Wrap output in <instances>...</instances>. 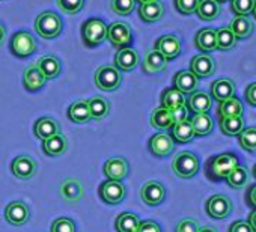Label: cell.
Listing matches in <instances>:
<instances>
[{
	"mask_svg": "<svg viewBox=\"0 0 256 232\" xmlns=\"http://www.w3.org/2000/svg\"><path fill=\"white\" fill-rule=\"evenodd\" d=\"M36 66L40 68L46 80L56 78L60 74V62L54 56H42L36 62Z\"/></svg>",
	"mask_w": 256,
	"mask_h": 232,
	"instance_id": "f1b7e54d",
	"label": "cell"
},
{
	"mask_svg": "<svg viewBox=\"0 0 256 232\" xmlns=\"http://www.w3.org/2000/svg\"><path fill=\"white\" fill-rule=\"evenodd\" d=\"M156 50H158L168 60L175 59L181 53V41L175 35H164L157 41Z\"/></svg>",
	"mask_w": 256,
	"mask_h": 232,
	"instance_id": "e0dca14e",
	"label": "cell"
},
{
	"mask_svg": "<svg viewBox=\"0 0 256 232\" xmlns=\"http://www.w3.org/2000/svg\"><path fill=\"white\" fill-rule=\"evenodd\" d=\"M226 182L232 187V188H242L248 184L250 180V172L247 170V168L244 166H236L235 169H232V172L224 178Z\"/></svg>",
	"mask_w": 256,
	"mask_h": 232,
	"instance_id": "ab89813d",
	"label": "cell"
},
{
	"mask_svg": "<svg viewBox=\"0 0 256 232\" xmlns=\"http://www.w3.org/2000/svg\"><path fill=\"white\" fill-rule=\"evenodd\" d=\"M138 232H162V228L158 223L152 222V220H145L139 223Z\"/></svg>",
	"mask_w": 256,
	"mask_h": 232,
	"instance_id": "f907efd6",
	"label": "cell"
},
{
	"mask_svg": "<svg viewBox=\"0 0 256 232\" xmlns=\"http://www.w3.org/2000/svg\"><path fill=\"white\" fill-rule=\"evenodd\" d=\"M199 168H200V163H199V158L190 152V151H184V152H180L174 162H172V169L174 172L180 176V178H193L198 172H199Z\"/></svg>",
	"mask_w": 256,
	"mask_h": 232,
	"instance_id": "7a4b0ae2",
	"label": "cell"
},
{
	"mask_svg": "<svg viewBox=\"0 0 256 232\" xmlns=\"http://www.w3.org/2000/svg\"><path fill=\"white\" fill-rule=\"evenodd\" d=\"M217 4H223V2H228V0H216Z\"/></svg>",
	"mask_w": 256,
	"mask_h": 232,
	"instance_id": "94428289",
	"label": "cell"
},
{
	"mask_svg": "<svg viewBox=\"0 0 256 232\" xmlns=\"http://www.w3.org/2000/svg\"><path fill=\"white\" fill-rule=\"evenodd\" d=\"M220 130L226 136H238L244 130V120L242 116H228V118H220Z\"/></svg>",
	"mask_w": 256,
	"mask_h": 232,
	"instance_id": "836d02e7",
	"label": "cell"
},
{
	"mask_svg": "<svg viewBox=\"0 0 256 232\" xmlns=\"http://www.w3.org/2000/svg\"><path fill=\"white\" fill-rule=\"evenodd\" d=\"M198 232H218V230L212 226H202V228H199Z\"/></svg>",
	"mask_w": 256,
	"mask_h": 232,
	"instance_id": "9f6ffc18",
	"label": "cell"
},
{
	"mask_svg": "<svg viewBox=\"0 0 256 232\" xmlns=\"http://www.w3.org/2000/svg\"><path fill=\"white\" fill-rule=\"evenodd\" d=\"M252 12H253L254 18H256V2H254V6H253V11H252Z\"/></svg>",
	"mask_w": 256,
	"mask_h": 232,
	"instance_id": "91938a15",
	"label": "cell"
},
{
	"mask_svg": "<svg viewBox=\"0 0 256 232\" xmlns=\"http://www.w3.org/2000/svg\"><path fill=\"white\" fill-rule=\"evenodd\" d=\"M68 118L76 124H86L88 121H90V112H89L88 101L80 100V101L72 102L68 108Z\"/></svg>",
	"mask_w": 256,
	"mask_h": 232,
	"instance_id": "d4e9b609",
	"label": "cell"
},
{
	"mask_svg": "<svg viewBox=\"0 0 256 232\" xmlns=\"http://www.w3.org/2000/svg\"><path fill=\"white\" fill-rule=\"evenodd\" d=\"M89 112H90V120L101 121L110 112V104L104 96H94L88 101Z\"/></svg>",
	"mask_w": 256,
	"mask_h": 232,
	"instance_id": "1f68e13d",
	"label": "cell"
},
{
	"mask_svg": "<svg viewBox=\"0 0 256 232\" xmlns=\"http://www.w3.org/2000/svg\"><path fill=\"white\" fill-rule=\"evenodd\" d=\"M194 136H208L212 128H214V122L212 118L208 113H198L190 120Z\"/></svg>",
	"mask_w": 256,
	"mask_h": 232,
	"instance_id": "83f0119b",
	"label": "cell"
},
{
	"mask_svg": "<svg viewBox=\"0 0 256 232\" xmlns=\"http://www.w3.org/2000/svg\"><path fill=\"white\" fill-rule=\"evenodd\" d=\"M212 98L218 102L235 96V83L230 78H218L211 84Z\"/></svg>",
	"mask_w": 256,
	"mask_h": 232,
	"instance_id": "ffe728a7",
	"label": "cell"
},
{
	"mask_svg": "<svg viewBox=\"0 0 256 232\" xmlns=\"http://www.w3.org/2000/svg\"><path fill=\"white\" fill-rule=\"evenodd\" d=\"M216 41H217V50L228 52L236 46L238 40L235 38V35L232 34L229 28H223V29L216 30Z\"/></svg>",
	"mask_w": 256,
	"mask_h": 232,
	"instance_id": "60d3db41",
	"label": "cell"
},
{
	"mask_svg": "<svg viewBox=\"0 0 256 232\" xmlns=\"http://www.w3.org/2000/svg\"><path fill=\"white\" fill-rule=\"evenodd\" d=\"M186 102H187L186 107L190 112H193L194 114H198V113H208V110L212 106L211 96L206 92H204V90H194V92H192L190 96H188V100H186Z\"/></svg>",
	"mask_w": 256,
	"mask_h": 232,
	"instance_id": "2e32d148",
	"label": "cell"
},
{
	"mask_svg": "<svg viewBox=\"0 0 256 232\" xmlns=\"http://www.w3.org/2000/svg\"><path fill=\"white\" fill-rule=\"evenodd\" d=\"M11 170H12L16 178H18V180H29V178H32L38 172V164L29 156H18L12 162Z\"/></svg>",
	"mask_w": 256,
	"mask_h": 232,
	"instance_id": "30bf717a",
	"label": "cell"
},
{
	"mask_svg": "<svg viewBox=\"0 0 256 232\" xmlns=\"http://www.w3.org/2000/svg\"><path fill=\"white\" fill-rule=\"evenodd\" d=\"M164 14V8L163 5L160 4V0L157 2H151V4H144L139 10V16L144 22H148V23H154V22H158Z\"/></svg>",
	"mask_w": 256,
	"mask_h": 232,
	"instance_id": "d6a6232c",
	"label": "cell"
},
{
	"mask_svg": "<svg viewBox=\"0 0 256 232\" xmlns=\"http://www.w3.org/2000/svg\"><path fill=\"white\" fill-rule=\"evenodd\" d=\"M122 82L120 72L116 66L112 65H102L95 71V84L106 92L116 90Z\"/></svg>",
	"mask_w": 256,
	"mask_h": 232,
	"instance_id": "277c9868",
	"label": "cell"
},
{
	"mask_svg": "<svg viewBox=\"0 0 256 232\" xmlns=\"http://www.w3.org/2000/svg\"><path fill=\"white\" fill-rule=\"evenodd\" d=\"M66 148H68V140L62 133H59V134H56V136H53L50 139L42 140V150L50 157L62 156L66 151Z\"/></svg>",
	"mask_w": 256,
	"mask_h": 232,
	"instance_id": "cb8c5ba5",
	"label": "cell"
},
{
	"mask_svg": "<svg viewBox=\"0 0 256 232\" xmlns=\"http://www.w3.org/2000/svg\"><path fill=\"white\" fill-rule=\"evenodd\" d=\"M199 5V0H175V6L181 14L190 16L196 12V8Z\"/></svg>",
	"mask_w": 256,
	"mask_h": 232,
	"instance_id": "7dc6e473",
	"label": "cell"
},
{
	"mask_svg": "<svg viewBox=\"0 0 256 232\" xmlns=\"http://www.w3.org/2000/svg\"><path fill=\"white\" fill-rule=\"evenodd\" d=\"M30 212H29V206L22 202V200H16L11 202L6 210H5V218L8 223L14 224V226H23L29 222Z\"/></svg>",
	"mask_w": 256,
	"mask_h": 232,
	"instance_id": "8fae6325",
	"label": "cell"
},
{
	"mask_svg": "<svg viewBox=\"0 0 256 232\" xmlns=\"http://www.w3.org/2000/svg\"><path fill=\"white\" fill-rule=\"evenodd\" d=\"M232 34L235 35L236 40H246L252 35L253 32V23L247 18V17H240L236 16L232 23H230V28Z\"/></svg>",
	"mask_w": 256,
	"mask_h": 232,
	"instance_id": "74e56055",
	"label": "cell"
},
{
	"mask_svg": "<svg viewBox=\"0 0 256 232\" xmlns=\"http://www.w3.org/2000/svg\"><path fill=\"white\" fill-rule=\"evenodd\" d=\"M83 42L88 47H95L107 38V26L98 18H90L83 24Z\"/></svg>",
	"mask_w": 256,
	"mask_h": 232,
	"instance_id": "5b68a950",
	"label": "cell"
},
{
	"mask_svg": "<svg viewBox=\"0 0 256 232\" xmlns=\"http://www.w3.org/2000/svg\"><path fill=\"white\" fill-rule=\"evenodd\" d=\"M246 202L248 204V206L256 210V184L248 187L247 194H246Z\"/></svg>",
	"mask_w": 256,
	"mask_h": 232,
	"instance_id": "db71d44e",
	"label": "cell"
},
{
	"mask_svg": "<svg viewBox=\"0 0 256 232\" xmlns=\"http://www.w3.org/2000/svg\"><path fill=\"white\" fill-rule=\"evenodd\" d=\"M138 2H140V4L144 5V4H151V2H157V0H138Z\"/></svg>",
	"mask_w": 256,
	"mask_h": 232,
	"instance_id": "680465c9",
	"label": "cell"
},
{
	"mask_svg": "<svg viewBox=\"0 0 256 232\" xmlns=\"http://www.w3.org/2000/svg\"><path fill=\"white\" fill-rule=\"evenodd\" d=\"M138 64H139V54L133 48H128V47L120 48L114 56V65L118 70H122V71H132L133 68H136Z\"/></svg>",
	"mask_w": 256,
	"mask_h": 232,
	"instance_id": "ac0fdd59",
	"label": "cell"
},
{
	"mask_svg": "<svg viewBox=\"0 0 256 232\" xmlns=\"http://www.w3.org/2000/svg\"><path fill=\"white\" fill-rule=\"evenodd\" d=\"M52 232H76V224L68 217H59L52 223Z\"/></svg>",
	"mask_w": 256,
	"mask_h": 232,
	"instance_id": "f6af8a7d",
	"label": "cell"
},
{
	"mask_svg": "<svg viewBox=\"0 0 256 232\" xmlns=\"http://www.w3.org/2000/svg\"><path fill=\"white\" fill-rule=\"evenodd\" d=\"M60 194L68 202H77L83 198L84 190H83V186L78 180L68 178L60 186Z\"/></svg>",
	"mask_w": 256,
	"mask_h": 232,
	"instance_id": "7402d4cb",
	"label": "cell"
},
{
	"mask_svg": "<svg viewBox=\"0 0 256 232\" xmlns=\"http://www.w3.org/2000/svg\"><path fill=\"white\" fill-rule=\"evenodd\" d=\"M107 40L114 47H126L132 44V28L126 23H113L107 28Z\"/></svg>",
	"mask_w": 256,
	"mask_h": 232,
	"instance_id": "9c48e42d",
	"label": "cell"
},
{
	"mask_svg": "<svg viewBox=\"0 0 256 232\" xmlns=\"http://www.w3.org/2000/svg\"><path fill=\"white\" fill-rule=\"evenodd\" d=\"M170 130H172V139L180 144H187L194 138V132H193L190 120H184L181 122L174 124Z\"/></svg>",
	"mask_w": 256,
	"mask_h": 232,
	"instance_id": "d590c367",
	"label": "cell"
},
{
	"mask_svg": "<svg viewBox=\"0 0 256 232\" xmlns=\"http://www.w3.org/2000/svg\"><path fill=\"white\" fill-rule=\"evenodd\" d=\"M128 170H130V168H128L126 160L122 158V157L108 158L104 163V168H102L104 175L108 180H114V181H122L128 175Z\"/></svg>",
	"mask_w": 256,
	"mask_h": 232,
	"instance_id": "4fadbf2b",
	"label": "cell"
},
{
	"mask_svg": "<svg viewBox=\"0 0 256 232\" xmlns=\"http://www.w3.org/2000/svg\"><path fill=\"white\" fill-rule=\"evenodd\" d=\"M170 113H172V118H174L175 124L187 120V107L186 106H181V107H178L175 110H170Z\"/></svg>",
	"mask_w": 256,
	"mask_h": 232,
	"instance_id": "816d5d0a",
	"label": "cell"
},
{
	"mask_svg": "<svg viewBox=\"0 0 256 232\" xmlns=\"http://www.w3.org/2000/svg\"><path fill=\"white\" fill-rule=\"evenodd\" d=\"M238 140H240V145L244 151L256 152V127L244 128L238 134Z\"/></svg>",
	"mask_w": 256,
	"mask_h": 232,
	"instance_id": "b9f144b4",
	"label": "cell"
},
{
	"mask_svg": "<svg viewBox=\"0 0 256 232\" xmlns=\"http://www.w3.org/2000/svg\"><path fill=\"white\" fill-rule=\"evenodd\" d=\"M256 0H230V8L232 11L240 17H247L254 6Z\"/></svg>",
	"mask_w": 256,
	"mask_h": 232,
	"instance_id": "7bdbcfd3",
	"label": "cell"
},
{
	"mask_svg": "<svg viewBox=\"0 0 256 232\" xmlns=\"http://www.w3.org/2000/svg\"><path fill=\"white\" fill-rule=\"evenodd\" d=\"M110 6L119 16H128L134 10V0H112Z\"/></svg>",
	"mask_w": 256,
	"mask_h": 232,
	"instance_id": "ee69618b",
	"label": "cell"
},
{
	"mask_svg": "<svg viewBox=\"0 0 256 232\" xmlns=\"http://www.w3.org/2000/svg\"><path fill=\"white\" fill-rule=\"evenodd\" d=\"M181 106H186V96L176 88L166 89L162 95V107L168 110H175Z\"/></svg>",
	"mask_w": 256,
	"mask_h": 232,
	"instance_id": "e575fe53",
	"label": "cell"
},
{
	"mask_svg": "<svg viewBox=\"0 0 256 232\" xmlns=\"http://www.w3.org/2000/svg\"><path fill=\"white\" fill-rule=\"evenodd\" d=\"M196 14L204 22H212L220 14V4H217L216 0H199Z\"/></svg>",
	"mask_w": 256,
	"mask_h": 232,
	"instance_id": "f546056e",
	"label": "cell"
},
{
	"mask_svg": "<svg viewBox=\"0 0 256 232\" xmlns=\"http://www.w3.org/2000/svg\"><path fill=\"white\" fill-rule=\"evenodd\" d=\"M11 52L17 58H28L36 52V42L28 32H17L11 40Z\"/></svg>",
	"mask_w": 256,
	"mask_h": 232,
	"instance_id": "52a82bcc",
	"label": "cell"
},
{
	"mask_svg": "<svg viewBox=\"0 0 256 232\" xmlns=\"http://www.w3.org/2000/svg\"><path fill=\"white\" fill-rule=\"evenodd\" d=\"M23 83H24V88L30 92H35V90H40L44 83H46V78L42 76V72L40 71V68L36 66V64H32L29 65L24 72H23Z\"/></svg>",
	"mask_w": 256,
	"mask_h": 232,
	"instance_id": "d6986e66",
	"label": "cell"
},
{
	"mask_svg": "<svg viewBox=\"0 0 256 232\" xmlns=\"http://www.w3.org/2000/svg\"><path fill=\"white\" fill-rule=\"evenodd\" d=\"M175 88L182 94H192L199 84V78L192 71H180L174 78Z\"/></svg>",
	"mask_w": 256,
	"mask_h": 232,
	"instance_id": "603a6c76",
	"label": "cell"
},
{
	"mask_svg": "<svg viewBox=\"0 0 256 232\" xmlns=\"http://www.w3.org/2000/svg\"><path fill=\"white\" fill-rule=\"evenodd\" d=\"M253 175H254V178H256V164H254V168H253Z\"/></svg>",
	"mask_w": 256,
	"mask_h": 232,
	"instance_id": "6125c7cd",
	"label": "cell"
},
{
	"mask_svg": "<svg viewBox=\"0 0 256 232\" xmlns=\"http://www.w3.org/2000/svg\"><path fill=\"white\" fill-rule=\"evenodd\" d=\"M139 223H140V220L138 218V216H134L132 212H124L116 217L114 229L118 232H138Z\"/></svg>",
	"mask_w": 256,
	"mask_h": 232,
	"instance_id": "f35d334b",
	"label": "cell"
},
{
	"mask_svg": "<svg viewBox=\"0 0 256 232\" xmlns=\"http://www.w3.org/2000/svg\"><path fill=\"white\" fill-rule=\"evenodd\" d=\"M194 44L199 50L205 52V53H210V52H214L217 50V41H216V30L214 29H202L196 34V38H194Z\"/></svg>",
	"mask_w": 256,
	"mask_h": 232,
	"instance_id": "484cf974",
	"label": "cell"
},
{
	"mask_svg": "<svg viewBox=\"0 0 256 232\" xmlns=\"http://www.w3.org/2000/svg\"><path fill=\"white\" fill-rule=\"evenodd\" d=\"M35 29L41 38L52 40L62 32V20L54 12H42L35 22Z\"/></svg>",
	"mask_w": 256,
	"mask_h": 232,
	"instance_id": "3957f363",
	"label": "cell"
},
{
	"mask_svg": "<svg viewBox=\"0 0 256 232\" xmlns=\"http://www.w3.org/2000/svg\"><path fill=\"white\" fill-rule=\"evenodd\" d=\"M5 38H6V34H5V28H4L2 24H0V46L4 44Z\"/></svg>",
	"mask_w": 256,
	"mask_h": 232,
	"instance_id": "6f0895ef",
	"label": "cell"
},
{
	"mask_svg": "<svg viewBox=\"0 0 256 232\" xmlns=\"http://www.w3.org/2000/svg\"><path fill=\"white\" fill-rule=\"evenodd\" d=\"M175 148L174 139L166 133H157L150 139V150L157 157H166L169 156Z\"/></svg>",
	"mask_w": 256,
	"mask_h": 232,
	"instance_id": "9a60e30c",
	"label": "cell"
},
{
	"mask_svg": "<svg viewBox=\"0 0 256 232\" xmlns=\"http://www.w3.org/2000/svg\"><path fill=\"white\" fill-rule=\"evenodd\" d=\"M248 223H250V226L253 228V230L256 232V210L250 212V216H248Z\"/></svg>",
	"mask_w": 256,
	"mask_h": 232,
	"instance_id": "11a10c76",
	"label": "cell"
},
{
	"mask_svg": "<svg viewBox=\"0 0 256 232\" xmlns=\"http://www.w3.org/2000/svg\"><path fill=\"white\" fill-rule=\"evenodd\" d=\"M84 5V0H58V6L65 14H77Z\"/></svg>",
	"mask_w": 256,
	"mask_h": 232,
	"instance_id": "bcb514c9",
	"label": "cell"
},
{
	"mask_svg": "<svg viewBox=\"0 0 256 232\" xmlns=\"http://www.w3.org/2000/svg\"><path fill=\"white\" fill-rule=\"evenodd\" d=\"M175 121L172 118L170 110L164 107H158L151 114V126L157 130H170L174 127Z\"/></svg>",
	"mask_w": 256,
	"mask_h": 232,
	"instance_id": "4316f807",
	"label": "cell"
},
{
	"mask_svg": "<svg viewBox=\"0 0 256 232\" xmlns=\"http://www.w3.org/2000/svg\"><path fill=\"white\" fill-rule=\"evenodd\" d=\"M199 223L196 218H182L178 224L175 232H198L199 230Z\"/></svg>",
	"mask_w": 256,
	"mask_h": 232,
	"instance_id": "c3c4849f",
	"label": "cell"
},
{
	"mask_svg": "<svg viewBox=\"0 0 256 232\" xmlns=\"http://www.w3.org/2000/svg\"><path fill=\"white\" fill-rule=\"evenodd\" d=\"M140 196H142V200L146 205L156 206V205H158V204H162L164 200L166 188L158 181H148L146 184H144V187L140 190Z\"/></svg>",
	"mask_w": 256,
	"mask_h": 232,
	"instance_id": "7c38bea8",
	"label": "cell"
},
{
	"mask_svg": "<svg viewBox=\"0 0 256 232\" xmlns=\"http://www.w3.org/2000/svg\"><path fill=\"white\" fill-rule=\"evenodd\" d=\"M126 190L122 181H114V180H107L106 182L101 184L100 187V196L104 202L110 205H116L125 199Z\"/></svg>",
	"mask_w": 256,
	"mask_h": 232,
	"instance_id": "ba28073f",
	"label": "cell"
},
{
	"mask_svg": "<svg viewBox=\"0 0 256 232\" xmlns=\"http://www.w3.org/2000/svg\"><path fill=\"white\" fill-rule=\"evenodd\" d=\"M190 71L199 78L210 77L216 72V60L210 54H198L192 59Z\"/></svg>",
	"mask_w": 256,
	"mask_h": 232,
	"instance_id": "5bb4252c",
	"label": "cell"
},
{
	"mask_svg": "<svg viewBox=\"0 0 256 232\" xmlns=\"http://www.w3.org/2000/svg\"><path fill=\"white\" fill-rule=\"evenodd\" d=\"M206 212L211 218L222 220L232 212V200L224 194H214L206 200Z\"/></svg>",
	"mask_w": 256,
	"mask_h": 232,
	"instance_id": "8992f818",
	"label": "cell"
},
{
	"mask_svg": "<svg viewBox=\"0 0 256 232\" xmlns=\"http://www.w3.org/2000/svg\"><path fill=\"white\" fill-rule=\"evenodd\" d=\"M240 164L238 162V156L232 154V152H224V154H218L216 157H212L208 164H206V175L210 180L218 181V180H224L232 169H235Z\"/></svg>",
	"mask_w": 256,
	"mask_h": 232,
	"instance_id": "6da1fadb",
	"label": "cell"
},
{
	"mask_svg": "<svg viewBox=\"0 0 256 232\" xmlns=\"http://www.w3.org/2000/svg\"><path fill=\"white\" fill-rule=\"evenodd\" d=\"M168 66V59L158 52V50H152L146 54L145 60H144V70L150 74H156L163 71Z\"/></svg>",
	"mask_w": 256,
	"mask_h": 232,
	"instance_id": "4dcf8cb0",
	"label": "cell"
},
{
	"mask_svg": "<svg viewBox=\"0 0 256 232\" xmlns=\"http://www.w3.org/2000/svg\"><path fill=\"white\" fill-rule=\"evenodd\" d=\"M229 232H254L248 222L246 220H236L229 226Z\"/></svg>",
	"mask_w": 256,
	"mask_h": 232,
	"instance_id": "681fc988",
	"label": "cell"
},
{
	"mask_svg": "<svg viewBox=\"0 0 256 232\" xmlns=\"http://www.w3.org/2000/svg\"><path fill=\"white\" fill-rule=\"evenodd\" d=\"M34 132H35L36 138H40L41 140H46V139H50V138L59 134L60 127H59L58 121H54L52 118H41L35 122Z\"/></svg>",
	"mask_w": 256,
	"mask_h": 232,
	"instance_id": "44dd1931",
	"label": "cell"
},
{
	"mask_svg": "<svg viewBox=\"0 0 256 232\" xmlns=\"http://www.w3.org/2000/svg\"><path fill=\"white\" fill-rule=\"evenodd\" d=\"M246 100L250 106H256V82L248 84L246 89Z\"/></svg>",
	"mask_w": 256,
	"mask_h": 232,
	"instance_id": "f5cc1de1",
	"label": "cell"
},
{
	"mask_svg": "<svg viewBox=\"0 0 256 232\" xmlns=\"http://www.w3.org/2000/svg\"><path fill=\"white\" fill-rule=\"evenodd\" d=\"M242 102L236 96H232L218 104L217 113L220 118H228V116H242Z\"/></svg>",
	"mask_w": 256,
	"mask_h": 232,
	"instance_id": "8d00e7d4",
	"label": "cell"
}]
</instances>
